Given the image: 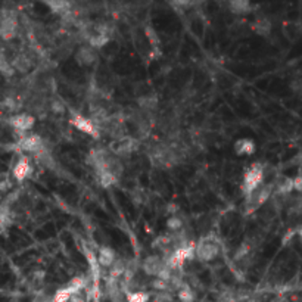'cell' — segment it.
<instances>
[{
    "label": "cell",
    "instance_id": "obj_1",
    "mask_svg": "<svg viewBox=\"0 0 302 302\" xmlns=\"http://www.w3.org/2000/svg\"><path fill=\"white\" fill-rule=\"evenodd\" d=\"M265 173L264 167L258 162H254L245 173L243 176V183H242V190L245 193V196L252 195L255 190H258L264 185Z\"/></svg>",
    "mask_w": 302,
    "mask_h": 302
},
{
    "label": "cell",
    "instance_id": "obj_2",
    "mask_svg": "<svg viewBox=\"0 0 302 302\" xmlns=\"http://www.w3.org/2000/svg\"><path fill=\"white\" fill-rule=\"evenodd\" d=\"M218 254H220V248L211 239L203 237L199 240V243H196V258L201 263H211L218 257Z\"/></svg>",
    "mask_w": 302,
    "mask_h": 302
},
{
    "label": "cell",
    "instance_id": "obj_3",
    "mask_svg": "<svg viewBox=\"0 0 302 302\" xmlns=\"http://www.w3.org/2000/svg\"><path fill=\"white\" fill-rule=\"evenodd\" d=\"M70 121L81 133H84V134H87V136H90L93 139H101L102 133H101L99 127L95 124V121H92L90 118H86V116H83L80 113H73Z\"/></svg>",
    "mask_w": 302,
    "mask_h": 302
},
{
    "label": "cell",
    "instance_id": "obj_4",
    "mask_svg": "<svg viewBox=\"0 0 302 302\" xmlns=\"http://www.w3.org/2000/svg\"><path fill=\"white\" fill-rule=\"evenodd\" d=\"M16 148L19 151L30 152V153H36V155H38L40 152L46 151L44 140L38 134H24V136H21L16 140Z\"/></svg>",
    "mask_w": 302,
    "mask_h": 302
},
{
    "label": "cell",
    "instance_id": "obj_5",
    "mask_svg": "<svg viewBox=\"0 0 302 302\" xmlns=\"http://www.w3.org/2000/svg\"><path fill=\"white\" fill-rule=\"evenodd\" d=\"M7 124L18 133L24 134L27 133L28 130H31L36 124V118L33 113L28 112H22V113H15L9 118Z\"/></svg>",
    "mask_w": 302,
    "mask_h": 302
},
{
    "label": "cell",
    "instance_id": "obj_6",
    "mask_svg": "<svg viewBox=\"0 0 302 302\" xmlns=\"http://www.w3.org/2000/svg\"><path fill=\"white\" fill-rule=\"evenodd\" d=\"M139 149V139L131 137V136H125L119 140H116L115 146L112 148V153L119 156H130L131 153Z\"/></svg>",
    "mask_w": 302,
    "mask_h": 302
},
{
    "label": "cell",
    "instance_id": "obj_7",
    "mask_svg": "<svg viewBox=\"0 0 302 302\" xmlns=\"http://www.w3.org/2000/svg\"><path fill=\"white\" fill-rule=\"evenodd\" d=\"M74 58L80 67H92L98 61V52L89 44H81L77 49Z\"/></svg>",
    "mask_w": 302,
    "mask_h": 302
},
{
    "label": "cell",
    "instance_id": "obj_8",
    "mask_svg": "<svg viewBox=\"0 0 302 302\" xmlns=\"http://www.w3.org/2000/svg\"><path fill=\"white\" fill-rule=\"evenodd\" d=\"M165 267V261L161 255H148L142 263V271L148 277H158L161 270Z\"/></svg>",
    "mask_w": 302,
    "mask_h": 302
},
{
    "label": "cell",
    "instance_id": "obj_9",
    "mask_svg": "<svg viewBox=\"0 0 302 302\" xmlns=\"http://www.w3.org/2000/svg\"><path fill=\"white\" fill-rule=\"evenodd\" d=\"M31 171H33V167H31L30 159H28L27 156H21V158L16 161L12 174H13V179H15L16 182H24L27 177H30Z\"/></svg>",
    "mask_w": 302,
    "mask_h": 302
},
{
    "label": "cell",
    "instance_id": "obj_10",
    "mask_svg": "<svg viewBox=\"0 0 302 302\" xmlns=\"http://www.w3.org/2000/svg\"><path fill=\"white\" fill-rule=\"evenodd\" d=\"M10 64H12V67H13L15 71L25 74V73H28V71L33 68V58H31L28 53L21 52V53H16V55L12 58Z\"/></svg>",
    "mask_w": 302,
    "mask_h": 302
},
{
    "label": "cell",
    "instance_id": "obj_11",
    "mask_svg": "<svg viewBox=\"0 0 302 302\" xmlns=\"http://www.w3.org/2000/svg\"><path fill=\"white\" fill-rule=\"evenodd\" d=\"M233 149H234V153L239 155V156H251L257 151V145H255V142L252 139L243 137V139H239V140L234 142Z\"/></svg>",
    "mask_w": 302,
    "mask_h": 302
},
{
    "label": "cell",
    "instance_id": "obj_12",
    "mask_svg": "<svg viewBox=\"0 0 302 302\" xmlns=\"http://www.w3.org/2000/svg\"><path fill=\"white\" fill-rule=\"evenodd\" d=\"M116 260V254L113 251L112 248L109 246H102L98 252V261H99V265L103 267V268H111V265L115 263Z\"/></svg>",
    "mask_w": 302,
    "mask_h": 302
},
{
    "label": "cell",
    "instance_id": "obj_13",
    "mask_svg": "<svg viewBox=\"0 0 302 302\" xmlns=\"http://www.w3.org/2000/svg\"><path fill=\"white\" fill-rule=\"evenodd\" d=\"M274 183H276V190H274V193H277V195L291 196V193L294 192V179H291V177L282 176V177H279Z\"/></svg>",
    "mask_w": 302,
    "mask_h": 302
},
{
    "label": "cell",
    "instance_id": "obj_14",
    "mask_svg": "<svg viewBox=\"0 0 302 302\" xmlns=\"http://www.w3.org/2000/svg\"><path fill=\"white\" fill-rule=\"evenodd\" d=\"M137 106L140 108V111L151 113L158 108V98L155 95H140L137 98Z\"/></svg>",
    "mask_w": 302,
    "mask_h": 302
},
{
    "label": "cell",
    "instance_id": "obj_15",
    "mask_svg": "<svg viewBox=\"0 0 302 302\" xmlns=\"http://www.w3.org/2000/svg\"><path fill=\"white\" fill-rule=\"evenodd\" d=\"M46 4L50 7V10L53 13H59L61 16H64L73 10V3L65 1V0H52V1H46Z\"/></svg>",
    "mask_w": 302,
    "mask_h": 302
},
{
    "label": "cell",
    "instance_id": "obj_16",
    "mask_svg": "<svg viewBox=\"0 0 302 302\" xmlns=\"http://www.w3.org/2000/svg\"><path fill=\"white\" fill-rule=\"evenodd\" d=\"M230 12L236 15H246L252 10V4L248 0H231L228 3Z\"/></svg>",
    "mask_w": 302,
    "mask_h": 302
},
{
    "label": "cell",
    "instance_id": "obj_17",
    "mask_svg": "<svg viewBox=\"0 0 302 302\" xmlns=\"http://www.w3.org/2000/svg\"><path fill=\"white\" fill-rule=\"evenodd\" d=\"M252 27H254V31L258 36H263V37H267L271 33V28H273L271 21L268 18H265V16H261V18L255 19V22H254Z\"/></svg>",
    "mask_w": 302,
    "mask_h": 302
},
{
    "label": "cell",
    "instance_id": "obj_18",
    "mask_svg": "<svg viewBox=\"0 0 302 302\" xmlns=\"http://www.w3.org/2000/svg\"><path fill=\"white\" fill-rule=\"evenodd\" d=\"M127 261L128 260H122V258H116L115 263L111 265L109 268V277H113V279H121L124 277L125 274V270H127Z\"/></svg>",
    "mask_w": 302,
    "mask_h": 302
},
{
    "label": "cell",
    "instance_id": "obj_19",
    "mask_svg": "<svg viewBox=\"0 0 302 302\" xmlns=\"http://www.w3.org/2000/svg\"><path fill=\"white\" fill-rule=\"evenodd\" d=\"M96 177H98V182H99V185L102 186V188H111L113 186L115 183H116V180H118V177L112 174L111 171H108V170H105V171H98L96 173Z\"/></svg>",
    "mask_w": 302,
    "mask_h": 302
},
{
    "label": "cell",
    "instance_id": "obj_20",
    "mask_svg": "<svg viewBox=\"0 0 302 302\" xmlns=\"http://www.w3.org/2000/svg\"><path fill=\"white\" fill-rule=\"evenodd\" d=\"M177 298L180 302H195V292L188 283H185L179 291H177Z\"/></svg>",
    "mask_w": 302,
    "mask_h": 302
},
{
    "label": "cell",
    "instance_id": "obj_21",
    "mask_svg": "<svg viewBox=\"0 0 302 302\" xmlns=\"http://www.w3.org/2000/svg\"><path fill=\"white\" fill-rule=\"evenodd\" d=\"M183 227H185V223H183V220L179 215H173V217L167 218V228H168L170 233H177Z\"/></svg>",
    "mask_w": 302,
    "mask_h": 302
},
{
    "label": "cell",
    "instance_id": "obj_22",
    "mask_svg": "<svg viewBox=\"0 0 302 302\" xmlns=\"http://www.w3.org/2000/svg\"><path fill=\"white\" fill-rule=\"evenodd\" d=\"M151 295L145 291H137V292H130L125 295L127 302H149Z\"/></svg>",
    "mask_w": 302,
    "mask_h": 302
},
{
    "label": "cell",
    "instance_id": "obj_23",
    "mask_svg": "<svg viewBox=\"0 0 302 302\" xmlns=\"http://www.w3.org/2000/svg\"><path fill=\"white\" fill-rule=\"evenodd\" d=\"M109 41V37H106V36H102V34H99V33H96L95 31V34L90 37L89 40V46H92L93 49H101V47H103L106 43Z\"/></svg>",
    "mask_w": 302,
    "mask_h": 302
},
{
    "label": "cell",
    "instance_id": "obj_24",
    "mask_svg": "<svg viewBox=\"0 0 302 302\" xmlns=\"http://www.w3.org/2000/svg\"><path fill=\"white\" fill-rule=\"evenodd\" d=\"M71 292L68 291V288H61V289H56L53 292V302H70L71 301Z\"/></svg>",
    "mask_w": 302,
    "mask_h": 302
},
{
    "label": "cell",
    "instance_id": "obj_25",
    "mask_svg": "<svg viewBox=\"0 0 302 302\" xmlns=\"http://www.w3.org/2000/svg\"><path fill=\"white\" fill-rule=\"evenodd\" d=\"M251 252V245L248 242H243L242 245H239V248L236 249L234 252V261H242V260H246V257L249 255Z\"/></svg>",
    "mask_w": 302,
    "mask_h": 302
},
{
    "label": "cell",
    "instance_id": "obj_26",
    "mask_svg": "<svg viewBox=\"0 0 302 302\" xmlns=\"http://www.w3.org/2000/svg\"><path fill=\"white\" fill-rule=\"evenodd\" d=\"M151 288L153 291L161 294V292H168L171 289V285H170V282H165V280H161V279L155 277V279L151 280Z\"/></svg>",
    "mask_w": 302,
    "mask_h": 302
},
{
    "label": "cell",
    "instance_id": "obj_27",
    "mask_svg": "<svg viewBox=\"0 0 302 302\" xmlns=\"http://www.w3.org/2000/svg\"><path fill=\"white\" fill-rule=\"evenodd\" d=\"M145 34H146V37L149 40V43H151V46L155 49V50H158V47H159V37H158V34H156V31L152 28V27H146L145 28Z\"/></svg>",
    "mask_w": 302,
    "mask_h": 302
},
{
    "label": "cell",
    "instance_id": "obj_28",
    "mask_svg": "<svg viewBox=\"0 0 302 302\" xmlns=\"http://www.w3.org/2000/svg\"><path fill=\"white\" fill-rule=\"evenodd\" d=\"M289 89L294 95L302 98V77H297V78H292L291 83H289Z\"/></svg>",
    "mask_w": 302,
    "mask_h": 302
},
{
    "label": "cell",
    "instance_id": "obj_29",
    "mask_svg": "<svg viewBox=\"0 0 302 302\" xmlns=\"http://www.w3.org/2000/svg\"><path fill=\"white\" fill-rule=\"evenodd\" d=\"M50 109L53 111L55 113H62L65 111V108H64V105H62V102L61 101H52L50 102Z\"/></svg>",
    "mask_w": 302,
    "mask_h": 302
},
{
    "label": "cell",
    "instance_id": "obj_30",
    "mask_svg": "<svg viewBox=\"0 0 302 302\" xmlns=\"http://www.w3.org/2000/svg\"><path fill=\"white\" fill-rule=\"evenodd\" d=\"M33 302H53V294L50 295V294L41 292V294L36 295V298H34Z\"/></svg>",
    "mask_w": 302,
    "mask_h": 302
},
{
    "label": "cell",
    "instance_id": "obj_31",
    "mask_svg": "<svg viewBox=\"0 0 302 302\" xmlns=\"http://www.w3.org/2000/svg\"><path fill=\"white\" fill-rule=\"evenodd\" d=\"M179 211H180V206L177 203H168L167 206V212L170 214V217L173 215H179Z\"/></svg>",
    "mask_w": 302,
    "mask_h": 302
},
{
    "label": "cell",
    "instance_id": "obj_32",
    "mask_svg": "<svg viewBox=\"0 0 302 302\" xmlns=\"http://www.w3.org/2000/svg\"><path fill=\"white\" fill-rule=\"evenodd\" d=\"M131 201H133V203L136 206H140L143 203V195H142V192H137V195L131 193Z\"/></svg>",
    "mask_w": 302,
    "mask_h": 302
},
{
    "label": "cell",
    "instance_id": "obj_33",
    "mask_svg": "<svg viewBox=\"0 0 302 302\" xmlns=\"http://www.w3.org/2000/svg\"><path fill=\"white\" fill-rule=\"evenodd\" d=\"M294 190L298 193H302V174H298L294 179Z\"/></svg>",
    "mask_w": 302,
    "mask_h": 302
},
{
    "label": "cell",
    "instance_id": "obj_34",
    "mask_svg": "<svg viewBox=\"0 0 302 302\" xmlns=\"http://www.w3.org/2000/svg\"><path fill=\"white\" fill-rule=\"evenodd\" d=\"M298 234H300V239H301V243H302V227L298 230Z\"/></svg>",
    "mask_w": 302,
    "mask_h": 302
},
{
    "label": "cell",
    "instance_id": "obj_35",
    "mask_svg": "<svg viewBox=\"0 0 302 302\" xmlns=\"http://www.w3.org/2000/svg\"><path fill=\"white\" fill-rule=\"evenodd\" d=\"M1 231H3V228H1V227H0V234H1Z\"/></svg>",
    "mask_w": 302,
    "mask_h": 302
}]
</instances>
